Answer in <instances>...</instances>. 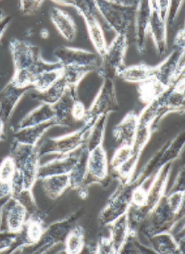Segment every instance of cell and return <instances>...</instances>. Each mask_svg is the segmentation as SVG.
Here are the masks:
<instances>
[{
    "instance_id": "cell-4",
    "label": "cell",
    "mask_w": 185,
    "mask_h": 254,
    "mask_svg": "<svg viewBox=\"0 0 185 254\" xmlns=\"http://www.w3.org/2000/svg\"><path fill=\"white\" fill-rule=\"evenodd\" d=\"M53 3L73 6L77 10L78 14L81 15L85 21L90 39L92 41L95 50L98 56L100 57L103 56L107 50L108 45L104 36L102 26L98 19V13L95 6V1L58 0V1H53Z\"/></svg>"
},
{
    "instance_id": "cell-41",
    "label": "cell",
    "mask_w": 185,
    "mask_h": 254,
    "mask_svg": "<svg viewBox=\"0 0 185 254\" xmlns=\"http://www.w3.org/2000/svg\"><path fill=\"white\" fill-rule=\"evenodd\" d=\"M11 188V196L15 197L21 191H23L25 188V178L24 175L21 172L20 170L16 169V173L12 178V181L10 184Z\"/></svg>"
},
{
    "instance_id": "cell-20",
    "label": "cell",
    "mask_w": 185,
    "mask_h": 254,
    "mask_svg": "<svg viewBox=\"0 0 185 254\" xmlns=\"http://www.w3.org/2000/svg\"><path fill=\"white\" fill-rule=\"evenodd\" d=\"M29 89H21L7 83L5 88L0 92V119L7 123L9 122L13 113L15 112L16 105L20 102L21 99L25 96Z\"/></svg>"
},
{
    "instance_id": "cell-27",
    "label": "cell",
    "mask_w": 185,
    "mask_h": 254,
    "mask_svg": "<svg viewBox=\"0 0 185 254\" xmlns=\"http://www.w3.org/2000/svg\"><path fill=\"white\" fill-rule=\"evenodd\" d=\"M154 254H183L180 246L171 232H163L146 238Z\"/></svg>"
},
{
    "instance_id": "cell-51",
    "label": "cell",
    "mask_w": 185,
    "mask_h": 254,
    "mask_svg": "<svg viewBox=\"0 0 185 254\" xmlns=\"http://www.w3.org/2000/svg\"><path fill=\"white\" fill-rule=\"evenodd\" d=\"M4 129H5V123L0 119V140H2V137L4 136Z\"/></svg>"
},
{
    "instance_id": "cell-7",
    "label": "cell",
    "mask_w": 185,
    "mask_h": 254,
    "mask_svg": "<svg viewBox=\"0 0 185 254\" xmlns=\"http://www.w3.org/2000/svg\"><path fill=\"white\" fill-rule=\"evenodd\" d=\"M179 214L180 212L170 204L165 194L141 223L140 231L145 238L163 232H171Z\"/></svg>"
},
{
    "instance_id": "cell-19",
    "label": "cell",
    "mask_w": 185,
    "mask_h": 254,
    "mask_svg": "<svg viewBox=\"0 0 185 254\" xmlns=\"http://www.w3.org/2000/svg\"><path fill=\"white\" fill-rule=\"evenodd\" d=\"M151 15V2L139 1L134 22V40L140 55L145 51V41L149 33V20Z\"/></svg>"
},
{
    "instance_id": "cell-43",
    "label": "cell",
    "mask_w": 185,
    "mask_h": 254,
    "mask_svg": "<svg viewBox=\"0 0 185 254\" xmlns=\"http://www.w3.org/2000/svg\"><path fill=\"white\" fill-rule=\"evenodd\" d=\"M17 234L10 232H0V253L9 251L16 239Z\"/></svg>"
},
{
    "instance_id": "cell-16",
    "label": "cell",
    "mask_w": 185,
    "mask_h": 254,
    "mask_svg": "<svg viewBox=\"0 0 185 254\" xmlns=\"http://www.w3.org/2000/svg\"><path fill=\"white\" fill-rule=\"evenodd\" d=\"M185 74L176 81L175 85L157 98L159 105V121L170 113L185 112Z\"/></svg>"
},
{
    "instance_id": "cell-32",
    "label": "cell",
    "mask_w": 185,
    "mask_h": 254,
    "mask_svg": "<svg viewBox=\"0 0 185 254\" xmlns=\"http://www.w3.org/2000/svg\"><path fill=\"white\" fill-rule=\"evenodd\" d=\"M168 90L169 88L164 86L161 82L153 77L147 81L139 83L138 87L139 100L145 105H147L150 102L159 98L162 94H164Z\"/></svg>"
},
{
    "instance_id": "cell-6",
    "label": "cell",
    "mask_w": 185,
    "mask_h": 254,
    "mask_svg": "<svg viewBox=\"0 0 185 254\" xmlns=\"http://www.w3.org/2000/svg\"><path fill=\"white\" fill-rule=\"evenodd\" d=\"M82 216V212L77 211L69 215L67 218L54 222L46 228L40 240L36 244L27 247L24 251L27 254H46L58 244H63L78 220Z\"/></svg>"
},
{
    "instance_id": "cell-38",
    "label": "cell",
    "mask_w": 185,
    "mask_h": 254,
    "mask_svg": "<svg viewBox=\"0 0 185 254\" xmlns=\"http://www.w3.org/2000/svg\"><path fill=\"white\" fill-rule=\"evenodd\" d=\"M132 146L121 145L114 153L113 157L110 161V167L114 172H117L119 168L128 162L132 156Z\"/></svg>"
},
{
    "instance_id": "cell-44",
    "label": "cell",
    "mask_w": 185,
    "mask_h": 254,
    "mask_svg": "<svg viewBox=\"0 0 185 254\" xmlns=\"http://www.w3.org/2000/svg\"><path fill=\"white\" fill-rule=\"evenodd\" d=\"M185 166L183 165V167L178 172L177 177L175 178V183L170 189L168 193H175V192H185Z\"/></svg>"
},
{
    "instance_id": "cell-45",
    "label": "cell",
    "mask_w": 185,
    "mask_h": 254,
    "mask_svg": "<svg viewBox=\"0 0 185 254\" xmlns=\"http://www.w3.org/2000/svg\"><path fill=\"white\" fill-rule=\"evenodd\" d=\"M94 253L98 254H115L113 246L109 238H105V237L101 238L97 244V247Z\"/></svg>"
},
{
    "instance_id": "cell-11",
    "label": "cell",
    "mask_w": 185,
    "mask_h": 254,
    "mask_svg": "<svg viewBox=\"0 0 185 254\" xmlns=\"http://www.w3.org/2000/svg\"><path fill=\"white\" fill-rule=\"evenodd\" d=\"M118 103L117 99L116 87L114 80L103 79L102 85L98 94L95 97L91 107L86 111V115L83 120L85 124L92 127L94 122L103 115H109L118 111Z\"/></svg>"
},
{
    "instance_id": "cell-26",
    "label": "cell",
    "mask_w": 185,
    "mask_h": 254,
    "mask_svg": "<svg viewBox=\"0 0 185 254\" xmlns=\"http://www.w3.org/2000/svg\"><path fill=\"white\" fill-rule=\"evenodd\" d=\"M109 240L112 244L115 254H120L124 244L128 239L130 232V221L129 213L123 214L119 218L109 224Z\"/></svg>"
},
{
    "instance_id": "cell-36",
    "label": "cell",
    "mask_w": 185,
    "mask_h": 254,
    "mask_svg": "<svg viewBox=\"0 0 185 254\" xmlns=\"http://www.w3.org/2000/svg\"><path fill=\"white\" fill-rule=\"evenodd\" d=\"M67 84L64 80L61 78L59 81H56L53 85L49 87L47 90L41 92H36L33 95V98L37 101H40L42 103H46L49 105L55 104L64 94L66 91Z\"/></svg>"
},
{
    "instance_id": "cell-50",
    "label": "cell",
    "mask_w": 185,
    "mask_h": 254,
    "mask_svg": "<svg viewBox=\"0 0 185 254\" xmlns=\"http://www.w3.org/2000/svg\"><path fill=\"white\" fill-rule=\"evenodd\" d=\"M11 193L10 185L0 182V199L9 196Z\"/></svg>"
},
{
    "instance_id": "cell-3",
    "label": "cell",
    "mask_w": 185,
    "mask_h": 254,
    "mask_svg": "<svg viewBox=\"0 0 185 254\" xmlns=\"http://www.w3.org/2000/svg\"><path fill=\"white\" fill-rule=\"evenodd\" d=\"M173 166L174 162H169L157 170L153 177L149 188L146 190L144 205L140 208H133L132 211L129 210V221L131 227L137 228V225L141 224L146 218L154 206L166 194L167 185L172 174Z\"/></svg>"
},
{
    "instance_id": "cell-37",
    "label": "cell",
    "mask_w": 185,
    "mask_h": 254,
    "mask_svg": "<svg viewBox=\"0 0 185 254\" xmlns=\"http://www.w3.org/2000/svg\"><path fill=\"white\" fill-rule=\"evenodd\" d=\"M62 68L42 71L36 74L32 88H34L37 92L46 91L62 78L63 72Z\"/></svg>"
},
{
    "instance_id": "cell-40",
    "label": "cell",
    "mask_w": 185,
    "mask_h": 254,
    "mask_svg": "<svg viewBox=\"0 0 185 254\" xmlns=\"http://www.w3.org/2000/svg\"><path fill=\"white\" fill-rule=\"evenodd\" d=\"M15 198L17 199L26 207L28 216L40 212L37 206L36 199L34 197V194L32 193V189H24L15 196Z\"/></svg>"
},
{
    "instance_id": "cell-23",
    "label": "cell",
    "mask_w": 185,
    "mask_h": 254,
    "mask_svg": "<svg viewBox=\"0 0 185 254\" xmlns=\"http://www.w3.org/2000/svg\"><path fill=\"white\" fill-rule=\"evenodd\" d=\"M139 114L135 112H129L121 120L113 129V137L116 141L121 145L132 146L138 128Z\"/></svg>"
},
{
    "instance_id": "cell-9",
    "label": "cell",
    "mask_w": 185,
    "mask_h": 254,
    "mask_svg": "<svg viewBox=\"0 0 185 254\" xmlns=\"http://www.w3.org/2000/svg\"><path fill=\"white\" fill-rule=\"evenodd\" d=\"M129 42V37L126 35L115 36L105 54L101 56V64L98 69L99 76L103 79L113 80L123 70Z\"/></svg>"
},
{
    "instance_id": "cell-30",
    "label": "cell",
    "mask_w": 185,
    "mask_h": 254,
    "mask_svg": "<svg viewBox=\"0 0 185 254\" xmlns=\"http://www.w3.org/2000/svg\"><path fill=\"white\" fill-rule=\"evenodd\" d=\"M80 155L78 156L77 162L75 164L74 168H72L71 173L69 174L71 188L74 190H79L83 187L87 176L88 157H89V150H88L86 144L84 143L79 148Z\"/></svg>"
},
{
    "instance_id": "cell-15",
    "label": "cell",
    "mask_w": 185,
    "mask_h": 254,
    "mask_svg": "<svg viewBox=\"0 0 185 254\" xmlns=\"http://www.w3.org/2000/svg\"><path fill=\"white\" fill-rule=\"evenodd\" d=\"M46 228L41 212L29 215L20 232L17 233L16 241L9 250V254H14L17 251L23 252L27 247L36 244L41 238Z\"/></svg>"
},
{
    "instance_id": "cell-14",
    "label": "cell",
    "mask_w": 185,
    "mask_h": 254,
    "mask_svg": "<svg viewBox=\"0 0 185 254\" xmlns=\"http://www.w3.org/2000/svg\"><path fill=\"white\" fill-rule=\"evenodd\" d=\"M27 218L28 213L26 207L17 199L9 195L0 207V232L17 234Z\"/></svg>"
},
{
    "instance_id": "cell-8",
    "label": "cell",
    "mask_w": 185,
    "mask_h": 254,
    "mask_svg": "<svg viewBox=\"0 0 185 254\" xmlns=\"http://www.w3.org/2000/svg\"><path fill=\"white\" fill-rule=\"evenodd\" d=\"M10 156L15 161L16 169L24 175L26 189H33L38 179L37 173L41 158L38 147L13 141Z\"/></svg>"
},
{
    "instance_id": "cell-5",
    "label": "cell",
    "mask_w": 185,
    "mask_h": 254,
    "mask_svg": "<svg viewBox=\"0 0 185 254\" xmlns=\"http://www.w3.org/2000/svg\"><path fill=\"white\" fill-rule=\"evenodd\" d=\"M138 188H139V184L135 179L129 183L119 184L118 188L108 198L105 207L99 213V224L103 226H108L123 214L129 213L131 209L133 193Z\"/></svg>"
},
{
    "instance_id": "cell-25",
    "label": "cell",
    "mask_w": 185,
    "mask_h": 254,
    "mask_svg": "<svg viewBox=\"0 0 185 254\" xmlns=\"http://www.w3.org/2000/svg\"><path fill=\"white\" fill-rule=\"evenodd\" d=\"M50 17L52 24L63 38L69 42L75 40L77 36V27L72 15L57 6H53L50 10Z\"/></svg>"
},
{
    "instance_id": "cell-39",
    "label": "cell",
    "mask_w": 185,
    "mask_h": 254,
    "mask_svg": "<svg viewBox=\"0 0 185 254\" xmlns=\"http://www.w3.org/2000/svg\"><path fill=\"white\" fill-rule=\"evenodd\" d=\"M16 171V164L13 158L8 156L4 158L0 164V182L10 185Z\"/></svg>"
},
{
    "instance_id": "cell-52",
    "label": "cell",
    "mask_w": 185,
    "mask_h": 254,
    "mask_svg": "<svg viewBox=\"0 0 185 254\" xmlns=\"http://www.w3.org/2000/svg\"><path fill=\"white\" fill-rule=\"evenodd\" d=\"M41 36L44 38H47L48 36H49V32L46 29H44V30L41 31Z\"/></svg>"
},
{
    "instance_id": "cell-47",
    "label": "cell",
    "mask_w": 185,
    "mask_h": 254,
    "mask_svg": "<svg viewBox=\"0 0 185 254\" xmlns=\"http://www.w3.org/2000/svg\"><path fill=\"white\" fill-rule=\"evenodd\" d=\"M158 9H159L160 16L162 20L167 23L170 15V7H171V1L165 0V1H157Z\"/></svg>"
},
{
    "instance_id": "cell-29",
    "label": "cell",
    "mask_w": 185,
    "mask_h": 254,
    "mask_svg": "<svg viewBox=\"0 0 185 254\" xmlns=\"http://www.w3.org/2000/svg\"><path fill=\"white\" fill-rule=\"evenodd\" d=\"M51 120H55V114L52 106L46 103H42L40 106L27 113L26 116L21 120L17 125V128L36 126Z\"/></svg>"
},
{
    "instance_id": "cell-31",
    "label": "cell",
    "mask_w": 185,
    "mask_h": 254,
    "mask_svg": "<svg viewBox=\"0 0 185 254\" xmlns=\"http://www.w3.org/2000/svg\"><path fill=\"white\" fill-rule=\"evenodd\" d=\"M154 75V66H150L145 64H139L137 65L125 67L118 73V77L123 81L130 83H141L153 78Z\"/></svg>"
},
{
    "instance_id": "cell-22",
    "label": "cell",
    "mask_w": 185,
    "mask_h": 254,
    "mask_svg": "<svg viewBox=\"0 0 185 254\" xmlns=\"http://www.w3.org/2000/svg\"><path fill=\"white\" fill-rule=\"evenodd\" d=\"M77 159L78 156L70 154L40 165L38 168L37 178L42 180L51 176L70 174L77 162Z\"/></svg>"
},
{
    "instance_id": "cell-2",
    "label": "cell",
    "mask_w": 185,
    "mask_h": 254,
    "mask_svg": "<svg viewBox=\"0 0 185 254\" xmlns=\"http://www.w3.org/2000/svg\"><path fill=\"white\" fill-rule=\"evenodd\" d=\"M15 71H29L35 75L42 71L62 68L58 62H47L43 59L38 46H34L28 41L14 38L9 43Z\"/></svg>"
},
{
    "instance_id": "cell-35",
    "label": "cell",
    "mask_w": 185,
    "mask_h": 254,
    "mask_svg": "<svg viewBox=\"0 0 185 254\" xmlns=\"http://www.w3.org/2000/svg\"><path fill=\"white\" fill-rule=\"evenodd\" d=\"M62 79L66 82L67 87L74 91H78L80 82L90 72L98 71V68L94 66H65L62 68Z\"/></svg>"
},
{
    "instance_id": "cell-42",
    "label": "cell",
    "mask_w": 185,
    "mask_h": 254,
    "mask_svg": "<svg viewBox=\"0 0 185 254\" xmlns=\"http://www.w3.org/2000/svg\"><path fill=\"white\" fill-rule=\"evenodd\" d=\"M19 8L24 15H33L39 10L44 1L42 0H34V1H20L19 2Z\"/></svg>"
},
{
    "instance_id": "cell-28",
    "label": "cell",
    "mask_w": 185,
    "mask_h": 254,
    "mask_svg": "<svg viewBox=\"0 0 185 254\" xmlns=\"http://www.w3.org/2000/svg\"><path fill=\"white\" fill-rule=\"evenodd\" d=\"M42 186L47 196L51 200H56L71 188L69 174L57 175L42 179Z\"/></svg>"
},
{
    "instance_id": "cell-34",
    "label": "cell",
    "mask_w": 185,
    "mask_h": 254,
    "mask_svg": "<svg viewBox=\"0 0 185 254\" xmlns=\"http://www.w3.org/2000/svg\"><path fill=\"white\" fill-rule=\"evenodd\" d=\"M65 254H79L83 253L85 246V230L82 225L76 224L64 241Z\"/></svg>"
},
{
    "instance_id": "cell-13",
    "label": "cell",
    "mask_w": 185,
    "mask_h": 254,
    "mask_svg": "<svg viewBox=\"0 0 185 254\" xmlns=\"http://www.w3.org/2000/svg\"><path fill=\"white\" fill-rule=\"evenodd\" d=\"M185 54L174 49L164 61L154 66V78L166 88H172L185 74Z\"/></svg>"
},
{
    "instance_id": "cell-18",
    "label": "cell",
    "mask_w": 185,
    "mask_h": 254,
    "mask_svg": "<svg viewBox=\"0 0 185 254\" xmlns=\"http://www.w3.org/2000/svg\"><path fill=\"white\" fill-rule=\"evenodd\" d=\"M151 2V15L149 20V33L154 42L157 56L162 57L167 51V23L160 16L157 1Z\"/></svg>"
},
{
    "instance_id": "cell-1",
    "label": "cell",
    "mask_w": 185,
    "mask_h": 254,
    "mask_svg": "<svg viewBox=\"0 0 185 254\" xmlns=\"http://www.w3.org/2000/svg\"><path fill=\"white\" fill-rule=\"evenodd\" d=\"M139 1H95L98 15L117 35H126L134 30L135 16Z\"/></svg>"
},
{
    "instance_id": "cell-49",
    "label": "cell",
    "mask_w": 185,
    "mask_h": 254,
    "mask_svg": "<svg viewBox=\"0 0 185 254\" xmlns=\"http://www.w3.org/2000/svg\"><path fill=\"white\" fill-rule=\"evenodd\" d=\"M11 19H12L11 16L5 15L4 12L0 9V38L5 33V29L7 28V26L9 25Z\"/></svg>"
},
{
    "instance_id": "cell-21",
    "label": "cell",
    "mask_w": 185,
    "mask_h": 254,
    "mask_svg": "<svg viewBox=\"0 0 185 254\" xmlns=\"http://www.w3.org/2000/svg\"><path fill=\"white\" fill-rule=\"evenodd\" d=\"M78 100L77 91L67 87L63 96L52 105L59 127H70L74 122L72 112L75 102Z\"/></svg>"
},
{
    "instance_id": "cell-10",
    "label": "cell",
    "mask_w": 185,
    "mask_h": 254,
    "mask_svg": "<svg viewBox=\"0 0 185 254\" xmlns=\"http://www.w3.org/2000/svg\"><path fill=\"white\" fill-rule=\"evenodd\" d=\"M91 127V126L84 123L83 127L67 135L48 137L44 140L40 146H37L40 157L50 154H58L60 156L72 154L85 143Z\"/></svg>"
},
{
    "instance_id": "cell-24",
    "label": "cell",
    "mask_w": 185,
    "mask_h": 254,
    "mask_svg": "<svg viewBox=\"0 0 185 254\" xmlns=\"http://www.w3.org/2000/svg\"><path fill=\"white\" fill-rule=\"evenodd\" d=\"M56 126H59L56 121L51 120L36 126L17 128L14 133V141L30 146H37V143L40 141L47 130Z\"/></svg>"
},
{
    "instance_id": "cell-48",
    "label": "cell",
    "mask_w": 185,
    "mask_h": 254,
    "mask_svg": "<svg viewBox=\"0 0 185 254\" xmlns=\"http://www.w3.org/2000/svg\"><path fill=\"white\" fill-rule=\"evenodd\" d=\"M174 49L181 52H185V27L177 32L174 41Z\"/></svg>"
},
{
    "instance_id": "cell-33",
    "label": "cell",
    "mask_w": 185,
    "mask_h": 254,
    "mask_svg": "<svg viewBox=\"0 0 185 254\" xmlns=\"http://www.w3.org/2000/svg\"><path fill=\"white\" fill-rule=\"evenodd\" d=\"M109 115H103L98 118L96 122H94L92 127L90 128L86 139V147L88 150L91 151L94 148L103 145V141L105 138V132L108 125Z\"/></svg>"
},
{
    "instance_id": "cell-17",
    "label": "cell",
    "mask_w": 185,
    "mask_h": 254,
    "mask_svg": "<svg viewBox=\"0 0 185 254\" xmlns=\"http://www.w3.org/2000/svg\"><path fill=\"white\" fill-rule=\"evenodd\" d=\"M53 55L62 67L94 66L98 69L99 66L96 54L84 49L61 46L54 50Z\"/></svg>"
},
{
    "instance_id": "cell-12",
    "label": "cell",
    "mask_w": 185,
    "mask_h": 254,
    "mask_svg": "<svg viewBox=\"0 0 185 254\" xmlns=\"http://www.w3.org/2000/svg\"><path fill=\"white\" fill-rule=\"evenodd\" d=\"M108 178V161L107 152L103 145L89 151L87 176L83 187L80 188L79 195L83 199L88 196V189L93 184L104 185Z\"/></svg>"
},
{
    "instance_id": "cell-46",
    "label": "cell",
    "mask_w": 185,
    "mask_h": 254,
    "mask_svg": "<svg viewBox=\"0 0 185 254\" xmlns=\"http://www.w3.org/2000/svg\"><path fill=\"white\" fill-rule=\"evenodd\" d=\"M86 108L84 106L83 102H81L79 99L75 102L74 107H73V112H72V116L74 122H80L83 121L85 115H86Z\"/></svg>"
}]
</instances>
